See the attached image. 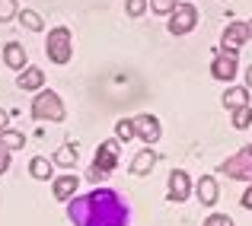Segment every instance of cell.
<instances>
[{
  "label": "cell",
  "instance_id": "cell-28",
  "mask_svg": "<svg viewBox=\"0 0 252 226\" xmlns=\"http://www.w3.org/2000/svg\"><path fill=\"white\" fill-rule=\"evenodd\" d=\"M240 204H243V207H246V210H252V182H249V188H246V191H243V198H240Z\"/></svg>",
  "mask_w": 252,
  "mask_h": 226
},
{
  "label": "cell",
  "instance_id": "cell-18",
  "mask_svg": "<svg viewBox=\"0 0 252 226\" xmlns=\"http://www.w3.org/2000/svg\"><path fill=\"white\" fill-rule=\"evenodd\" d=\"M55 166H61V169H74V166H77V147H74V143H61V147L55 150Z\"/></svg>",
  "mask_w": 252,
  "mask_h": 226
},
{
  "label": "cell",
  "instance_id": "cell-19",
  "mask_svg": "<svg viewBox=\"0 0 252 226\" xmlns=\"http://www.w3.org/2000/svg\"><path fill=\"white\" fill-rule=\"evenodd\" d=\"M0 147H6V150H23L26 147V134L23 131H13V128H6V131H0Z\"/></svg>",
  "mask_w": 252,
  "mask_h": 226
},
{
  "label": "cell",
  "instance_id": "cell-1",
  "mask_svg": "<svg viewBox=\"0 0 252 226\" xmlns=\"http://www.w3.org/2000/svg\"><path fill=\"white\" fill-rule=\"evenodd\" d=\"M128 201L115 188H93L90 195H74L67 201V220L74 226H128Z\"/></svg>",
  "mask_w": 252,
  "mask_h": 226
},
{
  "label": "cell",
  "instance_id": "cell-22",
  "mask_svg": "<svg viewBox=\"0 0 252 226\" xmlns=\"http://www.w3.org/2000/svg\"><path fill=\"white\" fill-rule=\"evenodd\" d=\"M115 137L122 143H128V141H134V121H131V118H122V121H115Z\"/></svg>",
  "mask_w": 252,
  "mask_h": 226
},
{
  "label": "cell",
  "instance_id": "cell-24",
  "mask_svg": "<svg viewBox=\"0 0 252 226\" xmlns=\"http://www.w3.org/2000/svg\"><path fill=\"white\" fill-rule=\"evenodd\" d=\"M150 10V0H125V13H128V16H144V13Z\"/></svg>",
  "mask_w": 252,
  "mask_h": 226
},
{
  "label": "cell",
  "instance_id": "cell-21",
  "mask_svg": "<svg viewBox=\"0 0 252 226\" xmlns=\"http://www.w3.org/2000/svg\"><path fill=\"white\" fill-rule=\"evenodd\" d=\"M16 19H19V23H23L29 32H42V29H45V19L38 16L35 10H19V16H16Z\"/></svg>",
  "mask_w": 252,
  "mask_h": 226
},
{
  "label": "cell",
  "instance_id": "cell-11",
  "mask_svg": "<svg viewBox=\"0 0 252 226\" xmlns=\"http://www.w3.org/2000/svg\"><path fill=\"white\" fill-rule=\"evenodd\" d=\"M246 42H252V38H249V29H246V23H230L227 29H223L220 48H233V51H240Z\"/></svg>",
  "mask_w": 252,
  "mask_h": 226
},
{
  "label": "cell",
  "instance_id": "cell-31",
  "mask_svg": "<svg viewBox=\"0 0 252 226\" xmlns=\"http://www.w3.org/2000/svg\"><path fill=\"white\" fill-rule=\"evenodd\" d=\"M246 29H249V38H252V19H249V23H246Z\"/></svg>",
  "mask_w": 252,
  "mask_h": 226
},
{
  "label": "cell",
  "instance_id": "cell-29",
  "mask_svg": "<svg viewBox=\"0 0 252 226\" xmlns=\"http://www.w3.org/2000/svg\"><path fill=\"white\" fill-rule=\"evenodd\" d=\"M6 128H10V115L0 109V131H6Z\"/></svg>",
  "mask_w": 252,
  "mask_h": 226
},
{
  "label": "cell",
  "instance_id": "cell-14",
  "mask_svg": "<svg viewBox=\"0 0 252 226\" xmlns=\"http://www.w3.org/2000/svg\"><path fill=\"white\" fill-rule=\"evenodd\" d=\"M3 64H6L10 70H16V74H19V70H26V67H29L26 48H23L19 42H6V48H3Z\"/></svg>",
  "mask_w": 252,
  "mask_h": 226
},
{
  "label": "cell",
  "instance_id": "cell-20",
  "mask_svg": "<svg viewBox=\"0 0 252 226\" xmlns=\"http://www.w3.org/2000/svg\"><path fill=\"white\" fill-rule=\"evenodd\" d=\"M230 124H233L236 131H246V128H252V102L249 105H240V109H233L230 112Z\"/></svg>",
  "mask_w": 252,
  "mask_h": 226
},
{
  "label": "cell",
  "instance_id": "cell-30",
  "mask_svg": "<svg viewBox=\"0 0 252 226\" xmlns=\"http://www.w3.org/2000/svg\"><path fill=\"white\" fill-rule=\"evenodd\" d=\"M246 89L252 92V67H246Z\"/></svg>",
  "mask_w": 252,
  "mask_h": 226
},
{
  "label": "cell",
  "instance_id": "cell-8",
  "mask_svg": "<svg viewBox=\"0 0 252 226\" xmlns=\"http://www.w3.org/2000/svg\"><path fill=\"white\" fill-rule=\"evenodd\" d=\"M131 121H134V134L141 137L144 143H157L160 141L163 128H160V118L157 115H147V112H144V115H134Z\"/></svg>",
  "mask_w": 252,
  "mask_h": 226
},
{
  "label": "cell",
  "instance_id": "cell-27",
  "mask_svg": "<svg viewBox=\"0 0 252 226\" xmlns=\"http://www.w3.org/2000/svg\"><path fill=\"white\" fill-rule=\"evenodd\" d=\"M6 169H10V150H6V147H0V175H3Z\"/></svg>",
  "mask_w": 252,
  "mask_h": 226
},
{
  "label": "cell",
  "instance_id": "cell-4",
  "mask_svg": "<svg viewBox=\"0 0 252 226\" xmlns=\"http://www.w3.org/2000/svg\"><path fill=\"white\" fill-rule=\"evenodd\" d=\"M32 118H35V121H64V118H67V109H64L58 92L38 89L35 99H32Z\"/></svg>",
  "mask_w": 252,
  "mask_h": 226
},
{
  "label": "cell",
  "instance_id": "cell-6",
  "mask_svg": "<svg viewBox=\"0 0 252 226\" xmlns=\"http://www.w3.org/2000/svg\"><path fill=\"white\" fill-rule=\"evenodd\" d=\"M195 26H198V10L191 3H176L172 6L169 23H166V29L172 32V35H189Z\"/></svg>",
  "mask_w": 252,
  "mask_h": 226
},
{
  "label": "cell",
  "instance_id": "cell-5",
  "mask_svg": "<svg viewBox=\"0 0 252 226\" xmlns=\"http://www.w3.org/2000/svg\"><path fill=\"white\" fill-rule=\"evenodd\" d=\"M220 172L227 178H240V182H252V143L243 147L240 153H233L230 159H223Z\"/></svg>",
  "mask_w": 252,
  "mask_h": 226
},
{
  "label": "cell",
  "instance_id": "cell-9",
  "mask_svg": "<svg viewBox=\"0 0 252 226\" xmlns=\"http://www.w3.org/2000/svg\"><path fill=\"white\" fill-rule=\"evenodd\" d=\"M191 198V182H189V172L185 169H172L169 172V201L172 204H182Z\"/></svg>",
  "mask_w": 252,
  "mask_h": 226
},
{
  "label": "cell",
  "instance_id": "cell-10",
  "mask_svg": "<svg viewBox=\"0 0 252 226\" xmlns=\"http://www.w3.org/2000/svg\"><path fill=\"white\" fill-rule=\"evenodd\" d=\"M77 188H80V178H77L74 172L51 178V195H55V201H61V204H67L70 198L77 195Z\"/></svg>",
  "mask_w": 252,
  "mask_h": 226
},
{
  "label": "cell",
  "instance_id": "cell-17",
  "mask_svg": "<svg viewBox=\"0 0 252 226\" xmlns=\"http://www.w3.org/2000/svg\"><path fill=\"white\" fill-rule=\"evenodd\" d=\"M240 105H249V89L246 86H230V89L223 92V109L233 112V109H240Z\"/></svg>",
  "mask_w": 252,
  "mask_h": 226
},
{
  "label": "cell",
  "instance_id": "cell-13",
  "mask_svg": "<svg viewBox=\"0 0 252 226\" xmlns=\"http://www.w3.org/2000/svg\"><path fill=\"white\" fill-rule=\"evenodd\" d=\"M16 86H19L23 92H38V89L45 86V70H42V67H26V70H19Z\"/></svg>",
  "mask_w": 252,
  "mask_h": 226
},
{
  "label": "cell",
  "instance_id": "cell-2",
  "mask_svg": "<svg viewBox=\"0 0 252 226\" xmlns=\"http://www.w3.org/2000/svg\"><path fill=\"white\" fill-rule=\"evenodd\" d=\"M118 156H122V141H102L96 150V156H93V169H90V182L99 185L105 175H112V172L118 169Z\"/></svg>",
  "mask_w": 252,
  "mask_h": 226
},
{
  "label": "cell",
  "instance_id": "cell-16",
  "mask_svg": "<svg viewBox=\"0 0 252 226\" xmlns=\"http://www.w3.org/2000/svg\"><path fill=\"white\" fill-rule=\"evenodd\" d=\"M29 175L35 182H48L55 175V159H45V156H32L29 159Z\"/></svg>",
  "mask_w": 252,
  "mask_h": 226
},
{
  "label": "cell",
  "instance_id": "cell-7",
  "mask_svg": "<svg viewBox=\"0 0 252 226\" xmlns=\"http://www.w3.org/2000/svg\"><path fill=\"white\" fill-rule=\"evenodd\" d=\"M236 70H240V61H236L233 48H220L214 55V61H211V77L220 80V83H230L236 77Z\"/></svg>",
  "mask_w": 252,
  "mask_h": 226
},
{
  "label": "cell",
  "instance_id": "cell-23",
  "mask_svg": "<svg viewBox=\"0 0 252 226\" xmlns=\"http://www.w3.org/2000/svg\"><path fill=\"white\" fill-rule=\"evenodd\" d=\"M19 16V3L16 0H0V23H10Z\"/></svg>",
  "mask_w": 252,
  "mask_h": 226
},
{
  "label": "cell",
  "instance_id": "cell-25",
  "mask_svg": "<svg viewBox=\"0 0 252 226\" xmlns=\"http://www.w3.org/2000/svg\"><path fill=\"white\" fill-rule=\"evenodd\" d=\"M176 3H179V0H150V10H154V13H160V16H169Z\"/></svg>",
  "mask_w": 252,
  "mask_h": 226
},
{
  "label": "cell",
  "instance_id": "cell-15",
  "mask_svg": "<svg viewBox=\"0 0 252 226\" xmlns=\"http://www.w3.org/2000/svg\"><path fill=\"white\" fill-rule=\"evenodd\" d=\"M154 166H157V153L154 150H141V153H137V156L134 159H131V175H137V178H144V175H150V172H154Z\"/></svg>",
  "mask_w": 252,
  "mask_h": 226
},
{
  "label": "cell",
  "instance_id": "cell-12",
  "mask_svg": "<svg viewBox=\"0 0 252 226\" xmlns=\"http://www.w3.org/2000/svg\"><path fill=\"white\" fill-rule=\"evenodd\" d=\"M195 198L204 204V207H214L217 198H220V188H217V178L214 175H201L195 185Z\"/></svg>",
  "mask_w": 252,
  "mask_h": 226
},
{
  "label": "cell",
  "instance_id": "cell-3",
  "mask_svg": "<svg viewBox=\"0 0 252 226\" xmlns=\"http://www.w3.org/2000/svg\"><path fill=\"white\" fill-rule=\"evenodd\" d=\"M45 55H48V61H51V64H58V67L70 64V57H74V35H70L67 26H55V29L48 32V42H45Z\"/></svg>",
  "mask_w": 252,
  "mask_h": 226
},
{
  "label": "cell",
  "instance_id": "cell-26",
  "mask_svg": "<svg viewBox=\"0 0 252 226\" xmlns=\"http://www.w3.org/2000/svg\"><path fill=\"white\" fill-rule=\"evenodd\" d=\"M204 226H233V220L227 214H211V217H204Z\"/></svg>",
  "mask_w": 252,
  "mask_h": 226
}]
</instances>
